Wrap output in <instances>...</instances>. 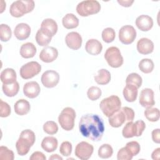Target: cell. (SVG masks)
I'll return each instance as SVG.
<instances>
[{
  "label": "cell",
  "mask_w": 160,
  "mask_h": 160,
  "mask_svg": "<svg viewBox=\"0 0 160 160\" xmlns=\"http://www.w3.org/2000/svg\"><path fill=\"white\" fill-rule=\"evenodd\" d=\"M44 131L50 135L56 134L58 131V124L53 121H48L43 125Z\"/></svg>",
  "instance_id": "74e56055"
},
{
  "label": "cell",
  "mask_w": 160,
  "mask_h": 160,
  "mask_svg": "<svg viewBox=\"0 0 160 160\" xmlns=\"http://www.w3.org/2000/svg\"><path fill=\"white\" fill-rule=\"evenodd\" d=\"M113 149L112 146L109 144L101 145L98 149V156L102 159H108L112 156Z\"/></svg>",
  "instance_id": "836d02e7"
},
{
  "label": "cell",
  "mask_w": 160,
  "mask_h": 160,
  "mask_svg": "<svg viewBox=\"0 0 160 160\" xmlns=\"http://www.w3.org/2000/svg\"><path fill=\"white\" fill-rule=\"evenodd\" d=\"M0 116L1 118H6L10 115L11 108L9 105L1 99L0 101Z\"/></svg>",
  "instance_id": "ee69618b"
},
{
  "label": "cell",
  "mask_w": 160,
  "mask_h": 160,
  "mask_svg": "<svg viewBox=\"0 0 160 160\" xmlns=\"http://www.w3.org/2000/svg\"><path fill=\"white\" fill-rule=\"evenodd\" d=\"M41 80L44 87L52 88L58 84L59 81V74L54 70H48L43 72Z\"/></svg>",
  "instance_id": "8fae6325"
},
{
  "label": "cell",
  "mask_w": 160,
  "mask_h": 160,
  "mask_svg": "<svg viewBox=\"0 0 160 160\" xmlns=\"http://www.w3.org/2000/svg\"><path fill=\"white\" fill-rule=\"evenodd\" d=\"M93 151L94 148L92 145L86 141H82L76 145L75 155L80 159L87 160L91 158Z\"/></svg>",
  "instance_id": "30bf717a"
},
{
  "label": "cell",
  "mask_w": 160,
  "mask_h": 160,
  "mask_svg": "<svg viewBox=\"0 0 160 160\" xmlns=\"http://www.w3.org/2000/svg\"><path fill=\"white\" fill-rule=\"evenodd\" d=\"M126 121V116L123 111L120 109L109 118V123L113 128H119Z\"/></svg>",
  "instance_id": "7402d4cb"
},
{
  "label": "cell",
  "mask_w": 160,
  "mask_h": 160,
  "mask_svg": "<svg viewBox=\"0 0 160 160\" xmlns=\"http://www.w3.org/2000/svg\"><path fill=\"white\" fill-rule=\"evenodd\" d=\"M136 25L142 31H148L153 26V20L148 15H140L136 19Z\"/></svg>",
  "instance_id": "e0dca14e"
},
{
  "label": "cell",
  "mask_w": 160,
  "mask_h": 160,
  "mask_svg": "<svg viewBox=\"0 0 160 160\" xmlns=\"http://www.w3.org/2000/svg\"><path fill=\"white\" fill-rule=\"evenodd\" d=\"M36 48L32 42H26L20 48L21 56L26 59L33 58L36 53Z\"/></svg>",
  "instance_id": "484cf974"
},
{
  "label": "cell",
  "mask_w": 160,
  "mask_h": 160,
  "mask_svg": "<svg viewBox=\"0 0 160 160\" xmlns=\"http://www.w3.org/2000/svg\"><path fill=\"white\" fill-rule=\"evenodd\" d=\"M36 140L34 132L30 129L23 130L16 143L17 152L20 156H24L28 153L31 147Z\"/></svg>",
  "instance_id": "7a4b0ae2"
},
{
  "label": "cell",
  "mask_w": 160,
  "mask_h": 160,
  "mask_svg": "<svg viewBox=\"0 0 160 160\" xmlns=\"http://www.w3.org/2000/svg\"><path fill=\"white\" fill-rule=\"evenodd\" d=\"M140 104L146 108L152 107L155 104L154 99V91L150 88L143 89L140 93L139 96Z\"/></svg>",
  "instance_id": "7c38bea8"
},
{
  "label": "cell",
  "mask_w": 160,
  "mask_h": 160,
  "mask_svg": "<svg viewBox=\"0 0 160 160\" xmlns=\"http://www.w3.org/2000/svg\"><path fill=\"white\" fill-rule=\"evenodd\" d=\"M49 160H51V159H53V160H54V159L62 160V157H61V156H59L58 154H52V155H51V156H50V157L49 158Z\"/></svg>",
  "instance_id": "f907efd6"
},
{
  "label": "cell",
  "mask_w": 160,
  "mask_h": 160,
  "mask_svg": "<svg viewBox=\"0 0 160 160\" xmlns=\"http://www.w3.org/2000/svg\"><path fill=\"white\" fill-rule=\"evenodd\" d=\"M72 144L70 142L64 141L60 146L59 152L64 156H69L72 152Z\"/></svg>",
  "instance_id": "b9f144b4"
},
{
  "label": "cell",
  "mask_w": 160,
  "mask_h": 160,
  "mask_svg": "<svg viewBox=\"0 0 160 160\" xmlns=\"http://www.w3.org/2000/svg\"><path fill=\"white\" fill-rule=\"evenodd\" d=\"M62 24L68 29H74L78 26L79 19L74 14L68 13L62 18Z\"/></svg>",
  "instance_id": "83f0119b"
},
{
  "label": "cell",
  "mask_w": 160,
  "mask_h": 160,
  "mask_svg": "<svg viewBox=\"0 0 160 160\" xmlns=\"http://www.w3.org/2000/svg\"><path fill=\"white\" fill-rule=\"evenodd\" d=\"M101 10L100 3L95 0H87L80 2L76 6L78 14L82 17L89 16L99 12Z\"/></svg>",
  "instance_id": "5b68a950"
},
{
  "label": "cell",
  "mask_w": 160,
  "mask_h": 160,
  "mask_svg": "<svg viewBox=\"0 0 160 160\" xmlns=\"http://www.w3.org/2000/svg\"><path fill=\"white\" fill-rule=\"evenodd\" d=\"M29 159L31 160H46V157L42 152L36 151L31 154Z\"/></svg>",
  "instance_id": "bcb514c9"
},
{
  "label": "cell",
  "mask_w": 160,
  "mask_h": 160,
  "mask_svg": "<svg viewBox=\"0 0 160 160\" xmlns=\"http://www.w3.org/2000/svg\"><path fill=\"white\" fill-rule=\"evenodd\" d=\"M41 71V66L36 61H31L24 64L20 69L21 77L24 79H31L38 75Z\"/></svg>",
  "instance_id": "ba28073f"
},
{
  "label": "cell",
  "mask_w": 160,
  "mask_h": 160,
  "mask_svg": "<svg viewBox=\"0 0 160 160\" xmlns=\"http://www.w3.org/2000/svg\"><path fill=\"white\" fill-rule=\"evenodd\" d=\"M121 110L123 111V112L125 114L126 116V121H132L134 118V116H135V113L134 112V110L129 107H122L121 108Z\"/></svg>",
  "instance_id": "f6af8a7d"
},
{
  "label": "cell",
  "mask_w": 160,
  "mask_h": 160,
  "mask_svg": "<svg viewBox=\"0 0 160 160\" xmlns=\"http://www.w3.org/2000/svg\"><path fill=\"white\" fill-rule=\"evenodd\" d=\"M102 94L101 89L97 86L90 87L87 91L88 98L91 101H96L98 99Z\"/></svg>",
  "instance_id": "f35d334b"
},
{
  "label": "cell",
  "mask_w": 160,
  "mask_h": 160,
  "mask_svg": "<svg viewBox=\"0 0 160 160\" xmlns=\"http://www.w3.org/2000/svg\"><path fill=\"white\" fill-rule=\"evenodd\" d=\"M126 147L131 152V153L132 154L133 156H136L140 152V149H141L140 145L137 141H132L128 142L126 144Z\"/></svg>",
  "instance_id": "7bdbcfd3"
},
{
  "label": "cell",
  "mask_w": 160,
  "mask_h": 160,
  "mask_svg": "<svg viewBox=\"0 0 160 160\" xmlns=\"http://www.w3.org/2000/svg\"><path fill=\"white\" fill-rule=\"evenodd\" d=\"M115 38V31L111 28H106L102 32V39L106 43H110L112 42Z\"/></svg>",
  "instance_id": "8d00e7d4"
},
{
  "label": "cell",
  "mask_w": 160,
  "mask_h": 160,
  "mask_svg": "<svg viewBox=\"0 0 160 160\" xmlns=\"http://www.w3.org/2000/svg\"><path fill=\"white\" fill-rule=\"evenodd\" d=\"M136 38V31L131 25H125L119 31V39L124 44H130Z\"/></svg>",
  "instance_id": "9c48e42d"
},
{
  "label": "cell",
  "mask_w": 160,
  "mask_h": 160,
  "mask_svg": "<svg viewBox=\"0 0 160 160\" xmlns=\"http://www.w3.org/2000/svg\"><path fill=\"white\" fill-rule=\"evenodd\" d=\"M138 88L132 84H126L123 89V96L128 102H132L136 100L138 96Z\"/></svg>",
  "instance_id": "44dd1931"
},
{
  "label": "cell",
  "mask_w": 160,
  "mask_h": 160,
  "mask_svg": "<svg viewBox=\"0 0 160 160\" xmlns=\"http://www.w3.org/2000/svg\"><path fill=\"white\" fill-rule=\"evenodd\" d=\"M40 29L47 35L52 37L58 31V24L52 19L47 18L41 22Z\"/></svg>",
  "instance_id": "2e32d148"
},
{
  "label": "cell",
  "mask_w": 160,
  "mask_h": 160,
  "mask_svg": "<svg viewBox=\"0 0 160 160\" xmlns=\"http://www.w3.org/2000/svg\"><path fill=\"white\" fill-rule=\"evenodd\" d=\"M14 34L18 40H25L29 38L31 34V28L26 23H19L15 27Z\"/></svg>",
  "instance_id": "ac0fdd59"
},
{
  "label": "cell",
  "mask_w": 160,
  "mask_h": 160,
  "mask_svg": "<svg viewBox=\"0 0 160 160\" xmlns=\"http://www.w3.org/2000/svg\"><path fill=\"white\" fill-rule=\"evenodd\" d=\"M52 37L45 34L41 29H38L36 34V42L41 46H47L51 42Z\"/></svg>",
  "instance_id": "1f68e13d"
},
{
  "label": "cell",
  "mask_w": 160,
  "mask_h": 160,
  "mask_svg": "<svg viewBox=\"0 0 160 160\" xmlns=\"http://www.w3.org/2000/svg\"><path fill=\"white\" fill-rule=\"evenodd\" d=\"M160 129H155L152 131L151 135H152V141L157 143L159 144L160 142Z\"/></svg>",
  "instance_id": "7dc6e473"
},
{
  "label": "cell",
  "mask_w": 160,
  "mask_h": 160,
  "mask_svg": "<svg viewBox=\"0 0 160 160\" xmlns=\"http://www.w3.org/2000/svg\"><path fill=\"white\" fill-rule=\"evenodd\" d=\"M104 58L108 64L113 68L121 67L124 61L119 49L115 46L107 49L104 53Z\"/></svg>",
  "instance_id": "52a82bcc"
},
{
  "label": "cell",
  "mask_w": 160,
  "mask_h": 160,
  "mask_svg": "<svg viewBox=\"0 0 160 160\" xmlns=\"http://www.w3.org/2000/svg\"><path fill=\"white\" fill-rule=\"evenodd\" d=\"M14 109L15 112L18 115L23 116L29 112L31 106L29 102L27 100L24 99H21L15 102Z\"/></svg>",
  "instance_id": "603a6c76"
},
{
  "label": "cell",
  "mask_w": 160,
  "mask_h": 160,
  "mask_svg": "<svg viewBox=\"0 0 160 160\" xmlns=\"http://www.w3.org/2000/svg\"><path fill=\"white\" fill-rule=\"evenodd\" d=\"M76 118L75 111L70 107L64 108L58 116V122L61 127L65 131H71L74 126Z\"/></svg>",
  "instance_id": "8992f818"
},
{
  "label": "cell",
  "mask_w": 160,
  "mask_h": 160,
  "mask_svg": "<svg viewBox=\"0 0 160 160\" xmlns=\"http://www.w3.org/2000/svg\"><path fill=\"white\" fill-rule=\"evenodd\" d=\"M79 129L84 137L92 141H99L104 132V122L97 114H87L81 117Z\"/></svg>",
  "instance_id": "6da1fadb"
},
{
  "label": "cell",
  "mask_w": 160,
  "mask_h": 160,
  "mask_svg": "<svg viewBox=\"0 0 160 160\" xmlns=\"http://www.w3.org/2000/svg\"><path fill=\"white\" fill-rule=\"evenodd\" d=\"M14 154L12 151L9 149L7 147L1 146L0 147V159L1 160H13Z\"/></svg>",
  "instance_id": "ab89813d"
},
{
  "label": "cell",
  "mask_w": 160,
  "mask_h": 160,
  "mask_svg": "<svg viewBox=\"0 0 160 160\" xmlns=\"http://www.w3.org/2000/svg\"><path fill=\"white\" fill-rule=\"evenodd\" d=\"M65 42L68 48L73 50L79 49L82 45V37L77 32H70L65 38Z\"/></svg>",
  "instance_id": "4fadbf2b"
},
{
  "label": "cell",
  "mask_w": 160,
  "mask_h": 160,
  "mask_svg": "<svg viewBox=\"0 0 160 160\" xmlns=\"http://www.w3.org/2000/svg\"><path fill=\"white\" fill-rule=\"evenodd\" d=\"M144 116L146 119L151 122H156L159 120L160 117V112L158 108H149L144 112Z\"/></svg>",
  "instance_id": "d6a6232c"
},
{
  "label": "cell",
  "mask_w": 160,
  "mask_h": 160,
  "mask_svg": "<svg viewBox=\"0 0 160 160\" xmlns=\"http://www.w3.org/2000/svg\"><path fill=\"white\" fill-rule=\"evenodd\" d=\"M118 2L123 7H129L132 5V4L134 2V1H123V0H118Z\"/></svg>",
  "instance_id": "681fc988"
},
{
  "label": "cell",
  "mask_w": 160,
  "mask_h": 160,
  "mask_svg": "<svg viewBox=\"0 0 160 160\" xmlns=\"http://www.w3.org/2000/svg\"><path fill=\"white\" fill-rule=\"evenodd\" d=\"M12 36V31L10 27L5 24H1L0 26V38L1 41H8Z\"/></svg>",
  "instance_id": "d590c367"
},
{
  "label": "cell",
  "mask_w": 160,
  "mask_h": 160,
  "mask_svg": "<svg viewBox=\"0 0 160 160\" xmlns=\"http://www.w3.org/2000/svg\"><path fill=\"white\" fill-rule=\"evenodd\" d=\"M2 89L4 94L8 97H13L18 93L19 90V85L17 81L12 84H3L2 86Z\"/></svg>",
  "instance_id": "f546056e"
},
{
  "label": "cell",
  "mask_w": 160,
  "mask_h": 160,
  "mask_svg": "<svg viewBox=\"0 0 160 160\" xmlns=\"http://www.w3.org/2000/svg\"><path fill=\"white\" fill-rule=\"evenodd\" d=\"M111 73L105 69H101L98 71V74L94 76L95 81L100 85H106L111 81Z\"/></svg>",
  "instance_id": "f1b7e54d"
},
{
  "label": "cell",
  "mask_w": 160,
  "mask_h": 160,
  "mask_svg": "<svg viewBox=\"0 0 160 160\" xmlns=\"http://www.w3.org/2000/svg\"><path fill=\"white\" fill-rule=\"evenodd\" d=\"M151 158L154 160H159L160 158V148H158L153 151L151 154Z\"/></svg>",
  "instance_id": "c3c4849f"
},
{
  "label": "cell",
  "mask_w": 160,
  "mask_h": 160,
  "mask_svg": "<svg viewBox=\"0 0 160 160\" xmlns=\"http://www.w3.org/2000/svg\"><path fill=\"white\" fill-rule=\"evenodd\" d=\"M35 6L34 1L19 0L13 2L9 9L11 15L15 18H20L25 14L31 12Z\"/></svg>",
  "instance_id": "277c9868"
},
{
  "label": "cell",
  "mask_w": 160,
  "mask_h": 160,
  "mask_svg": "<svg viewBox=\"0 0 160 160\" xmlns=\"http://www.w3.org/2000/svg\"><path fill=\"white\" fill-rule=\"evenodd\" d=\"M122 134L125 138H131L134 136L139 137V133L136 122L132 121L128 122L122 131Z\"/></svg>",
  "instance_id": "d4e9b609"
},
{
  "label": "cell",
  "mask_w": 160,
  "mask_h": 160,
  "mask_svg": "<svg viewBox=\"0 0 160 160\" xmlns=\"http://www.w3.org/2000/svg\"><path fill=\"white\" fill-rule=\"evenodd\" d=\"M58 56V51L56 48L52 46H46L39 54V59L46 63L53 62Z\"/></svg>",
  "instance_id": "5bb4252c"
},
{
  "label": "cell",
  "mask_w": 160,
  "mask_h": 160,
  "mask_svg": "<svg viewBox=\"0 0 160 160\" xmlns=\"http://www.w3.org/2000/svg\"><path fill=\"white\" fill-rule=\"evenodd\" d=\"M138 67L141 71L145 74H148L152 71L154 68V64L151 59L144 58L139 61Z\"/></svg>",
  "instance_id": "4dcf8cb0"
},
{
  "label": "cell",
  "mask_w": 160,
  "mask_h": 160,
  "mask_svg": "<svg viewBox=\"0 0 160 160\" xmlns=\"http://www.w3.org/2000/svg\"><path fill=\"white\" fill-rule=\"evenodd\" d=\"M142 82V78L140 75H139L138 73L136 72H132L129 74L126 79V84H131L132 85H134L138 89L139 88Z\"/></svg>",
  "instance_id": "e575fe53"
},
{
  "label": "cell",
  "mask_w": 160,
  "mask_h": 160,
  "mask_svg": "<svg viewBox=\"0 0 160 160\" xmlns=\"http://www.w3.org/2000/svg\"><path fill=\"white\" fill-rule=\"evenodd\" d=\"M85 49L88 53L96 56L101 53L102 49V46L101 42L98 40L96 39H91L86 42Z\"/></svg>",
  "instance_id": "ffe728a7"
},
{
  "label": "cell",
  "mask_w": 160,
  "mask_h": 160,
  "mask_svg": "<svg viewBox=\"0 0 160 160\" xmlns=\"http://www.w3.org/2000/svg\"><path fill=\"white\" fill-rule=\"evenodd\" d=\"M58 145L57 139L53 136L45 137L41 142V148L48 152H52L54 151Z\"/></svg>",
  "instance_id": "cb8c5ba5"
},
{
  "label": "cell",
  "mask_w": 160,
  "mask_h": 160,
  "mask_svg": "<svg viewBox=\"0 0 160 160\" xmlns=\"http://www.w3.org/2000/svg\"><path fill=\"white\" fill-rule=\"evenodd\" d=\"M137 50L141 54H149L154 50V43L149 39L142 38L137 42Z\"/></svg>",
  "instance_id": "d6986e66"
},
{
  "label": "cell",
  "mask_w": 160,
  "mask_h": 160,
  "mask_svg": "<svg viewBox=\"0 0 160 160\" xmlns=\"http://www.w3.org/2000/svg\"><path fill=\"white\" fill-rule=\"evenodd\" d=\"M121 101L119 98L115 95H111L103 99L100 104L99 108L103 114L109 118L121 109Z\"/></svg>",
  "instance_id": "3957f363"
},
{
  "label": "cell",
  "mask_w": 160,
  "mask_h": 160,
  "mask_svg": "<svg viewBox=\"0 0 160 160\" xmlns=\"http://www.w3.org/2000/svg\"><path fill=\"white\" fill-rule=\"evenodd\" d=\"M40 86L36 81L28 82L23 86V92L24 95L31 99L36 98L40 93Z\"/></svg>",
  "instance_id": "9a60e30c"
},
{
  "label": "cell",
  "mask_w": 160,
  "mask_h": 160,
  "mask_svg": "<svg viewBox=\"0 0 160 160\" xmlns=\"http://www.w3.org/2000/svg\"><path fill=\"white\" fill-rule=\"evenodd\" d=\"M132 154L126 146L121 148L117 154V159L118 160H131L132 159Z\"/></svg>",
  "instance_id": "60d3db41"
},
{
  "label": "cell",
  "mask_w": 160,
  "mask_h": 160,
  "mask_svg": "<svg viewBox=\"0 0 160 160\" xmlns=\"http://www.w3.org/2000/svg\"><path fill=\"white\" fill-rule=\"evenodd\" d=\"M16 72L12 68L4 69L1 72V81L3 84H12L16 81Z\"/></svg>",
  "instance_id": "4316f807"
}]
</instances>
